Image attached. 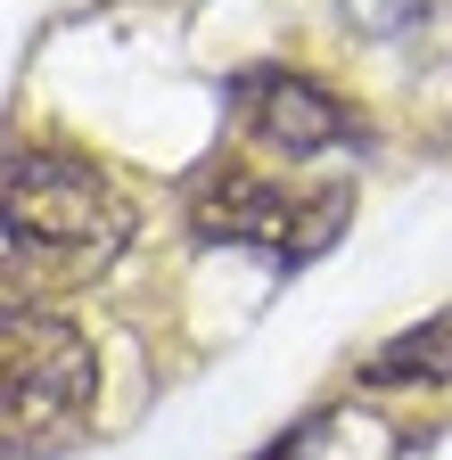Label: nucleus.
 <instances>
[{"instance_id":"nucleus-2","label":"nucleus","mask_w":452,"mask_h":460,"mask_svg":"<svg viewBox=\"0 0 452 460\" xmlns=\"http://www.w3.org/2000/svg\"><path fill=\"white\" fill-rule=\"evenodd\" d=\"M99 354L49 305H0V444H49L91 420Z\"/></svg>"},{"instance_id":"nucleus-5","label":"nucleus","mask_w":452,"mask_h":460,"mask_svg":"<svg viewBox=\"0 0 452 460\" xmlns=\"http://www.w3.org/2000/svg\"><path fill=\"white\" fill-rule=\"evenodd\" d=\"M362 386H452V313L403 329V337H386L378 354L362 362Z\"/></svg>"},{"instance_id":"nucleus-6","label":"nucleus","mask_w":452,"mask_h":460,"mask_svg":"<svg viewBox=\"0 0 452 460\" xmlns=\"http://www.w3.org/2000/svg\"><path fill=\"white\" fill-rule=\"evenodd\" d=\"M337 17H346L362 41H420L428 33V17H436V0H337Z\"/></svg>"},{"instance_id":"nucleus-4","label":"nucleus","mask_w":452,"mask_h":460,"mask_svg":"<svg viewBox=\"0 0 452 460\" xmlns=\"http://www.w3.org/2000/svg\"><path fill=\"white\" fill-rule=\"evenodd\" d=\"M231 115L239 132L263 148V156H321L337 140H354V115L337 107L313 75H288V66H255L231 83Z\"/></svg>"},{"instance_id":"nucleus-1","label":"nucleus","mask_w":452,"mask_h":460,"mask_svg":"<svg viewBox=\"0 0 452 460\" xmlns=\"http://www.w3.org/2000/svg\"><path fill=\"white\" fill-rule=\"evenodd\" d=\"M132 198L99 156L25 148L0 172V247L41 279H99L132 247Z\"/></svg>"},{"instance_id":"nucleus-3","label":"nucleus","mask_w":452,"mask_h":460,"mask_svg":"<svg viewBox=\"0 0 452 460\" xmlns=\"http://www.w3.org/2000/svg\"><path fill=\"white\" fill-rule=\"evenodd\" d=\"M337 222H346V198L321 190H288L279 172H255V164H231L214 172V181H198L190 198V230L214 247H271V255H313L337 239Z\"/></svg>"}]
</instances>
